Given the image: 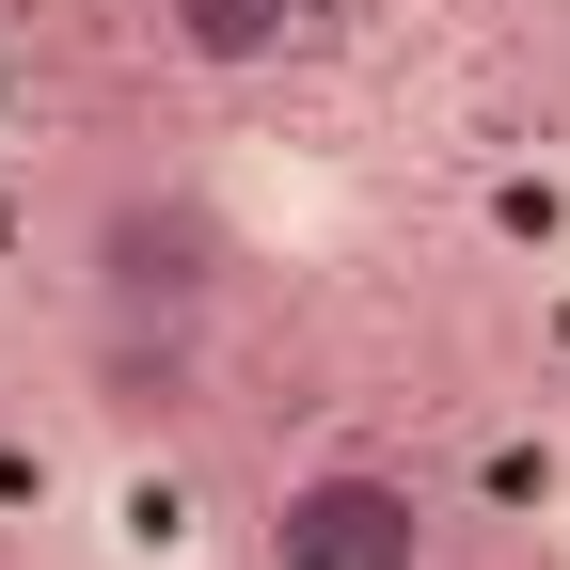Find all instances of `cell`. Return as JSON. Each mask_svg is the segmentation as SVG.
<instances>
[{
	"label": "cell",
	"instance_id": "cell-1",
	"mask_svg": "<svg viewBox=\"0 0 570 570\" xmlns=\"http://www.w3.org/2000/svg\"><path fill=\"white\" fill-rule=\"evenodd\" d=\"M80 269H96V317H206L223 269H238V238H223L206 190H111L80 223Z\"/></svg>",
	"mask_w": 570,
	"mask_h": 570
},
{
	"label": "cell",
	"instance_id": "cell-3",
	"mask_svg": "<svg viewBox=\"0 0 570 570\" xmlns=\"http://www.w3.org/2000/svg\"><path fill=\"white\" fill-rule=\"evenodd\" d=\"M206 396V317H96V412L111 428H190Z\"/></svg>",
	"mask_w": 570,
	"mask_h": 570
},
{
	"label": "cell",
	"instance_id": "cell-5",
	"mask_svg": "<svg viewBox=\"0 0 570 570\" xmlns=\"http://www.w3.org/2000/svg\"><path fill=\"white\" fill-rule=\"evenodd\" d=\"M285 17H302V32H333V17H365V0H285Z\"/></svg>",
	"mask_w": 570,
	"mask_h": 570
},
{
	"label": "cell",
	"instance_id": "cell-4",
	"mask_svg": "<svg viewBox=\"0 0 570 570\" xmlns=\"http://www.w3.org/2000/svg\"><path fill=\"white\" fill-rule=\"evenodd\" d=\"M285 0H159V48L175 63H206V80H254V63H285Z\"/></svg>",
	"mask_w": 570,
	"mask_h": 570
},
{
	"label": "cell",
	"instance_id": "cell-2",
	"mask_svg": "<svg viewBox=\"0 0 570 570\" xmlns=\"http://www.w3.org/2000/svg\"><path fill=\"white\" fill-rule=\"evenodd\" d=\"M269 570H428V508L381 460H317L269 491Z\"/></svg>",
	"mask_w": 570,
	"mask_h": 570
}]
</instances>
